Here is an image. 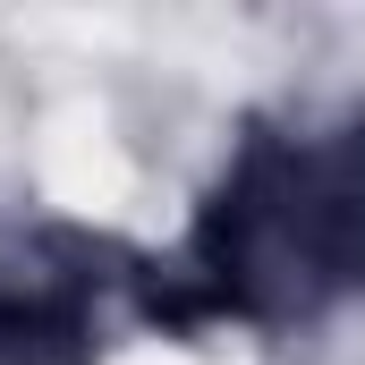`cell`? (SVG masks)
<instances>
[{"label": "cell", "mask_w": 365, "mask_h": 365, "mask_svg": "<svg viewBox=\"0 0 365 365\" xmlns=\"http://www.w3.org/2000/svg\"><path fill=\"white\" fill-rule=\"evenodd\" d=\"M119 264L110 238H86L68 221L0 230V365H102V297Z\"/></svg>", "instance_id": "obj_2"}, {"label": "cell", "mask_w": 365, "mask_h": 365, "mask_svg": "<svg viewBox=\"0 0 365 365\" xmlns=\"http://www.w3.org/2000/svg\"><path fill=\"white\" fill-rule=\"evenodd\" d=\"M365 289V110L340 128H247L170 264L136 255V314L162 331L306 323Z\"/></svg>", "instance_id": "obj_1"}]
</instances>
